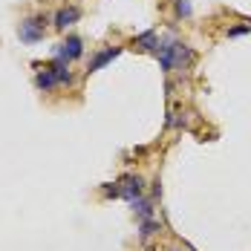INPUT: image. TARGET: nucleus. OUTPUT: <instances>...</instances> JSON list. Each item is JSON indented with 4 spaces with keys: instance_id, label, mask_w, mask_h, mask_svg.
<instances>
[{
    "instance_id": "1",
    "label": "nucleus",
    "mask_w": 251,
    "mask_h": 251,
    "mask_svg": "<svg viewBox=\"0 0 251 251\" xmlns=\"http://www.w3.org/2000/svg\"><path fill=\"white\" fill-rule=\"evenodd\" d=\"M47 15H29L21 21L18 26V38L24 41V44H38V41H44V35H47Z\"/></svg>"
},
{
    "instance_id": "2",
    "label": "nucleus",
    "mask_w": 251,
    "mask_h": 251,
    "mask_svg": "<svg viewBox=\"0 0 251 251\" xmlns=\"http://www.w3.org/2000/svg\"><path fill=\"white\" fill-rule=\"evenodd\" d=\"M116 185H119V197L127 200V202L139 200V197H142V191H145V179H142V176H133V174L122 176Z\"/></svg>"
},
{
    "instance_id": "3",
    "label": "nucleus",
    "mask_w": 251,
    "mask_h": 251,
    "mask_svg": "<svg viewBox=\"0 0 251 251\" xmlns=\"http://www.w3.org/2000/svg\"><path fill=\"white\" fill-rule=\"evenodd\" d=\"M84 55V41L78 38V35H67V41H61L58 47H55V58H64V61H75Z\"/></svg>"
},
{
    "instance_id": "4",
    "label": "nucleus",
    "mask_w": 251,
    "mask_h": 251,
    "mask_svg": "<svg viewBox=\"0 0 251 251\" xmlns=\"http://www.w3.org/2000/svg\"><path fill=\"white\" fill-rule=\"evenodd\" d=\"M78 18H81V9H78V6H64V9H58V12H55L52 26H55L58 32H64L67 26L78 24Z\"/></svg>"
},
{
    "instance_id": "5",
    "label": "nucleus",
    "mask_w": 251,
    "mask_h": 251,
    "mask_svg": "<svg viewBox=\"0 0 251 251\" xmlns=\"http://www.w3.org/2000/svg\"><path fill=\"white\" fill-rule=\"evenodd\" d=\"M119 52H122V47H107V50L96 52V55L90 58V67H87V73H96V70H101L104 64H110L113 58H119Z\"/></svg>"
},
{
    "instance_id": "6",
    "label": "nucleus",
    "mask_w": 251,
    "mask_h": 251,
    "mask_svg": "<svg viewBox=\"0 0 251 251\" xmlns=\"http://www.w3.org/2000/svg\"><path fill=\"white\" fill-rule=\"evenodd\" d=\"M35 87H38L41 93H52V90L61 87V84H58V78H55V73H52L50 67H44V70H38V75H35Z\"/></svg>"
},
{
    "instance_id": "7",
    "label": "nucleus",
    "mask_w": 251,
    "mask_h": 251,
    "mask_svg": "<svg viewBox=\"0 0 251 251\" xmlns=\"http://www.w3.org/2000/svg\"><path fill=\"white\" fill-rule=\"evenodd\" d=\"M133 47H139V50H145V52H159V35L153 29H148V32H142L133 41Z\"/></svg>"
},
{
    "instance_id": "8",
    "label": "nucleus",
    "mask_w": 251,
    "mask_h": 251,
    "mask_svg": "<svg viewBox=\"0 0 251 251\" xmlns=\"http://www.w3.org/2000/svg\"><path fill=\"white\" fill-rule=\"evenodd\" d=\"M50 70L55 73L58 78V84H73V73H70V61H64V58H55L50 64Z\"/></svg>"
},
{
    "instance_id": "9",
    "label": "nucleus",
    "mask_w": 251,
    "mask_h": 251,
    "mask_svg": "<svg viewBox=\"0 0 251 251\" xmlns=\"http://www.w3.org/2000/svg\"><path fill=\"white\" fill-rule=\"evenodd\" d=\"M130 208H133V214H136L139 220H151V217H153V202L145 200V197L133 200V202H130Z\"/></svg>"
},
{
    "instance_id": "10",
    "label": "nucleus",
    "mask_w": 251,
    "mask_h": 251,
    "mask_svg": "<svg viewBox=\"0 0 251 251\" xmlns=\"http://www.w3.org/2000/svg\"><path fill=\"white\" fill-rule=\"evenodd\" d=\"M156 231H159V223H156L153 217L151 220H142V226H139V237H142V240H151Z\"/></svg>"
},
{
    "instance_id": "11",
    "label": "nucleus",
    "mask_w": 251,
    "mask_h": 251,
    "mask_svg": "<svg viewBox=\"0 0 251 251\" xmlns=\"http://www.w3.org/2000/svg\"><path fill=\"white\" fill-rule=\"evenodd\" d=\"M174 9L179 18H191L194 15V6H191V0H174Z\"/></svg>"
},
{
    "instance_id": "12",
    "label": "nucleus",
    "mask_w": 251,
    "mask_h": 251,
    "mask_svg": "<svg viewBox=\"0 0 251 251\" xmlns=\"http://www.w3.org/2000/svg\"><path fill=\"white\" fill-rule=\"evenodd\" d=\"M246 32H251V21H243L240 26H231V29H228V38H240V35H246Z\"/></svg>"
},
{
    "instance_id": "13",
    "label": "nucleus",
    "mask_w": 251,
    "mask_h": 251,
    "mask_svg": "<svg viewBox=\"0 0 251 251\" xmlns=\"http://www.w3.org/2000/svg\"><path fill=\"white\" fill-rule=\"evenodd\" d=\"M174 251H179V249H174Z\"/></svg>"
}]
</instances>
